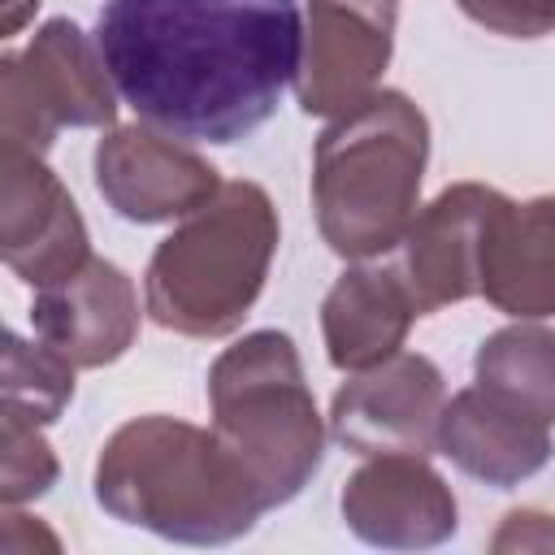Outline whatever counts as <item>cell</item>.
Instances as JSON below:
<instances>
[{
    "label": "cell",
    "mask_w": 555,
    "mask_h": 555,
    "mask_svg": "<svg viewBox=\"0 0 555 555\" xmlns=\"http://www.w3.org/2000/svg\"><path fill=\"white\" fill-rule=\"evenodd\" d=\"M95 48L117 95L156 130L238 143L304 61L299 0H104Z\"/></svg>",
    "instance_id": "cell-1"
},
{
    "label": "cell",
    "mask_w": 555,
    "mask_h": 555,
    "mask_svg": "<svg viewBox=\"0 0 555 555\" xmlns=\"http://www.w3.org/2000/svg\"><path fill=\"white\" fill-rule=\"evenodd\" d=\"M95 499L126 525L195 546L230 542L264 512L221 438L173 416H139L104 442Z\"/></svg>",
    "instance_id": "cell-2"
},
{
    "label": "cell",
    "mask_w": 555,
    "mask_h": 555,
    "mask_svg": "<svg viewBox=\"0 0 555 555\" xmlns=\"http://www.w3.org/2000/svg\"><path fill=\"white\" fill-rule=\"evenodd\" d=\"M425 156L429 126L408 95L373 91L364 104L338 113L312 156V208L325 243L347 260H369L403 243Z\"/></svg>",
    "instance_id": "cell-3"
},
{
    "label": "cell",
    "mask_w": 555,
    "mask_h": 555,
    "mask_svg": "<svg viewBox=\"0 0 555 555\" xmlns=\"http://www.w3.org/2000/svg\"><path fill=\"white\" fill-rule=\"evenodd\" d=\"M278 247V217L256 182H225L152 256L143 299L156 325L217 338L256 304Z\"/></svg>",
    "instance_id": "cell-4"
},
{
    "label": "cell",
    "mask_w": 555,
    "mask_h": 555,
    "mask_svg": "<svg viewBox=\"0 0 555 555\" xmlns=\"http://www.w3.org/2000/svg\"><path fill=\"white\" fill-rule=\"evenodd\" d=\"M212 434L251 481L260 507H278L321 468L325 429L282 330H256L217 356L208 373Z\"/></svg>",
    "instance_id": "cell-5"
},
{
    "label": "cell",
    "mask_w": 555,
    "mask_h": 555,
    "mask_svg": "<svg viewBox=\"0 0 555 555\" xmlns=\"http://www.w3.org/2000/svg\"><path fill=\"white\" fill-rule=\"evenodd\" d=\"M113 78L95 39L69 17H52L35 30L22 52L0 61V134L4 147L43 156L65 126H108Z\"/></svg>",
    "instance_id": "cell-6"
},
{
    "label": "cell",
    "mask_w": 555,
    "mask_h": 555,
    "mask_svg": "<svg viewBox=\"0 0 555 555\" xmlns=\"http://www.w3.org/2000/svg\"><path fill=\"white\" fill-rule=\"evenodd\" d=\"M442 416V373L429 356L395 351L360 369L330 408V429L360 455H429Z\"/></svg>",
    "instance_id": "cell-7"
},
{
    "label": "cell",
    "mask_w": 555,
    "mask_h": 555,
    "mask_svg": "<svg viewBox=\"0 0 555 555\" xmlns=\"http://www.w3.org/2000/svg\"><path fill=\"white\" fill-rule=\"evenodd\" d=\"M395 0H308L295 100L304 113L338 117L364 104L390 61Z\"/></svg>",
    "instance_id": "cell-8"
},
{
    "label": "cell",
    "mask_w": 555,
    "mask_h": 555,
    "mask_svg": "<svg viewBox=\"0 0 555 555\" xmlns=\"http://www.w3.org/2000/svg\"><path fill=\"white\" fill-rule=\"evenodd\" d=\"M503 204L507 195L477 182H460L412 217L403 234L399 278L421 317L481 291V260Z\"/></svg>",
    "instance_id": "cell-9"
},
{
    "label": "cell",
    "mask_w": 555,
    "mask_h": 555,
    "mask_svg": "<svg viewBox=\"0 0 555 555\" xmlns=\"http://www.w3.org/2000/svg\"><path fill=\"white\" fill-rule=\"evenodd\" d=\"M95 186L117 217L139 221V225L191 217L221 191L217 169L204 156L173 143V134L147 121L117 126L108 130V139H100Z\"/></svg>",
    "instance_id": "cell-10"
},
{
    "label": "cell",
    "mask_w": 555,
    "mask_h": 555,
    "mask_svg": "<svg viewBox=\"0 0 555 555\" xmlns=\"http://www.w3.org/2000/svg\"><path fill=\"white\" fill-rule=\"evenodd\" d=\"M0 251H4V264L35 291L78 273L91 260L78 204L35 152L4 147Z\"/></svg>",
    "instance_id": "cell-11"
},
{
    "label": "cell",
    "mask_w": 555,
    "mask_h": 555,
    "mask_svg": "<svg viewBox=\"0 0 555 555\" xmlns=\"http://www.w3.org/2000/svg\"><path fill=\"white\" fill-rule=\"evenodd\" d=\"M30 325L48 347H56L78 369L113 364L139 330L134 282L113 260L91 256L78 273L35 291Z\"/></svg>",
    "instance_id": "cell-12"
},
{
    "label": "cell",
    "mask_w": 555,
    "mask_h": 555,
    "mask_svg": "<svg viewBox=\"0 0 555 555\" xmlns=\"http://www.w3.org/2000/svg\"><path fill=\"white\" fill-rule=\"evenodd\" d=\"M343 520L373 546H434L455 533V499L425 455H373L343 490Z\"/></svg>",
    "instance_id": "cell-13"
},
{
    "label": "cell",
    "mask_w": 555,
    "mask_h": 555,
    "mask_svg": "<svg viewBox=\"0 0 555 555\" xmlns=\"http://www.w3.org/2000/svg\"><path fill=\"white\" fill-rule=\"evenodd\" d=\"M438 447L468 477L490 486H516L551 460V425L499 403L481 386H468L451 403H442Z\"/></svg>",
    "instance_id": "cell-14"
},
{
    "label": "cell",
    "mask_w": 555,
    "mask_h": 555,
    "mask_svg": "<svg viewBox=\"0 0 555 555\" xmlns=\"http://www.w3.org/2000/svg\"><path fill=\"white\" fill-rule=\"evenodd\" d=\"M416 304L399 278V269H347L321 304L325 351L334 369L360 373L382 364L403 347L408 325L416 321Z\"/></svg>",
    "instance_id": "cell-15"
},
{
    "label": "cell",
    "mask_w": 555,
    "mask_h": 555,
    "mask_svg": "<svg viewBox=\"0 0 555 555\" xmlns=\"http://www.w3.org/2000/svg\"><path fill=\"white\" fill-rule=\"evenodd\" d=\"M481 295L507 317H555V195L503 204L481 260Z\"/></svg>",
    "instance_id": "cell-16"
},
{
    "label": "cell",
    "mask_w": 555,
    "mask_h": 555,
    "mask_svg": "<svg viewBox=\"0 0 555 555\" xmlns=\"http://www.w3.org/2000/svg\"><path fill=\"white\" fill-rule=\"evenodd\" d=\"M477 386L499 403L555 425V334L542 325H507L477 351Z\"/></svg>",
    "instance_id": "cell-17"
},
{
    "label": "cell",
    "mask_w": 555,
    "mask_h": 555,
    "mask_svg": "<svg viewBox=\"0 0 555 555\" xmlns=\"http://www.w3.org/2000/svg\"><path fill=\"white\" fill-rule=\"evenodd\" d=\"M74 399V360L56 347L26 343L13 330L4 334V412H17L35 425H52Z\"/></svg>",
    "instance_id": "cell-18"
},
{
    "label": "cell",
    "mask_w": 555,
    "mask_h": 555,
    "mask_svg": "<svg viewBox=\"0 0 555 555\" xmlns=\"http://www.w3.org/2000/svg\"><path fill=\"white\" fill-rule=\"evenodd\" d=\"M0 447H4V481H0V494H4L9 507L43 494L56 481V455L43 442V434H39L35 421H26L17 412H4Z\"/></svg>",
    "instance_id": "cell-19"
},
{
    "label": "cell",
    "mask_w": 555,
    "mask_h": 555,
    "mask_svg": "<svg viewBox=\"0 0 555 555\" xmlns=\"http://www.w3.org/2000/svg\"><path fill=\"white\" fill-rule=\"evenodd\" d=\"M460 9L477 26L516 39H538L555 30V0H460Z\"/></svg>",
    "instance_id": "cell-20"
},
{
    "label": "cell",
    "mask_w": 555,
    "mask_h": 555,
    "mask_svg": "<svg viewBox=\"0 0 555 555\" xmlns=\"http://www.w3.org/2000/svg\"><path fill=\"white\" fill-rule=\"evenodd\" d=\"M494 551H533V546H555V516L542 512H512L503 520V529L490 542Z\"/></svg>",
    "instance_id": "cell-21"
},
{
    "label": "cell",
    "mask_w": 555,
    "mask_h": 555,
    "mask_svg": "<svg viewBox=\"0 0 555 555\" xmlns=\"http://www.w3.org/2000/svg\"><path fill=\"white\" fill-rule=\"evenodd\" d=\"M35 9H39V0H4V35H17Z\"/></svg>",
    "instance_id": "cell-22"
}]
</instances>
